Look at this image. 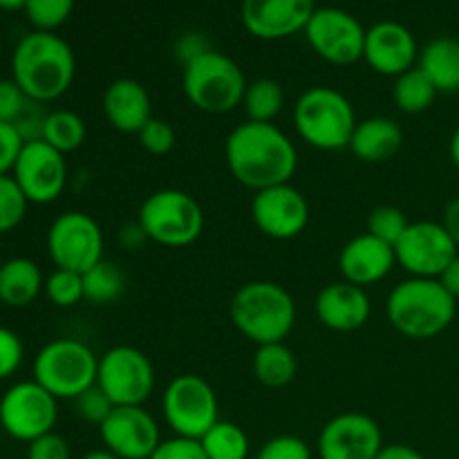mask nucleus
Returning a JSON list of instances; mask_svg holds the SVG:
<instances>
[{
	"instance_id": "4c0bfd02",
	"label": "nucleus",
	"mask_w": 459,
	"mask_h": 459,
	"mask_svg": "<svg viewBox=\"0 0 459 459\" xmlns=\"http://www.w3.org/2000/svg\"><path fill=\"white\" fill-rule=\"evenodd\" d=\"M74 411L76 415L83 421L94 426H101L106 421V417L115 411V403L106 397L101 388L97 384L92 388H88L85 393H81L79 397L74 399Z\"/></svg>"
},
{
	"instance_id": "f3484780",
	"label": "nucleus",
	"mask_w": 459,
	"mask_h": 459,
	"mask_svg": "<svg viewBox=\"0 0 459 459\" xmlns=\"http://www.w3.org/2000/svg\"><path fill=\"white\" fill-rule=\"evenodd\" d=\"M99 437L119 459H151L161 444L160 424L143 406H117L99 426Z\"/></svg>"
},
{
	"instance_id": "7c9ffc66",
	"label": "nucleus",
	"mask_w": 459,
	"mask_h": 459,
	"mask_svg": "<svg viewBox=\"0 0 459 459\" xmlns=\"http://www.w3.org/2000/svg\"><path fill=\"white\" fill-rule=\"evenodd\" d=\"M200 446L206 459H249L251 453L249 435L245 429L222 420L200 439Z\"/></svg>"
},
{
	"instance_id": "5701e85b",
	"label": "nucleus",
	"mask_w": 459,
	"mask_h": 459,
	"mask_svg": "<svg viewBox=\"0 0 459 459\" xmlns=\"http://www.w3.org/2000/svg\"><path fill=\"white\" fill-rule=\"evenodd\" d=\"M103 115L119 133L139 134L152 119V101L137 79H117L103 92Z\"/></svg>"
},
{
	"instance_id": "393cba45",
	"label": "nucleus",
	"mask_w": 459,
	"mask_h": 459,
	"mask_svg": "<svg viewBox=\"0 0 459 459\" xmlns=\"http://www.w3.org/2000/svg\"><path fill=\"white\" fill-rule=\"evenodd\" d=\"M45 290V278L31 258H9L0 264V303L7 307H27Z\"/></svg>"
},
{
	"instance_id": "2f4dec72",
	"label": "nucleus",
	"mask_w": 459,
	"mask_h": 459,
	"mask_svg": "<svg viewBox=\"0 0 459 459\" xmlns=\"http://www.w3.org/2000/svg\"><path fill=\"white\" fill-rule=\"evenodd\" d=\"M83 290L85 300H90L92 305H112L124 296L126 276L115 263L103 258L101 263L83 273Z\"/></svg>"
},
{
	"instance_id": "f8f14e48",
	"label": "nucleus",
	"mask_w": 459,
	"mask_h": 459,
	"mask_svg": "<svg viewBox=\"0 0 459 459\" xmlns=\"http://www.w3.org/2000/svg\"><path fill=\"white\" fill-rule=\"evenodd\" d=\"M48 254L56 269L85 273L103 260V231L83 211L61 213L48 229Z\"/></svg>"
},
{
	"instance_id": "423d86ee",
	"label": "nucleus",
	"mask_w": 459,
	"mask_h": 459,
	"mask_svg": "<svg viewBox=\"0 0 459 459\" xmlns=\"http://www.w3.org/2000/svg\"><path fill=\"white\" fill-rule=\"evenodd\" d=\"M182 85L193 108L206 115H227L242 106L249 83L231 56L211 49L184 65Z\"/></svg>"
},
{
	"instance_id": "9d476101",
	"label": "nucleus",
	"mask_w": 459,
	"mask_h": 459,
	"mask_svg": "<svg viewBox=\"0 0 459 459\" xmlns=\"http://www.w3.org/2000/svg\"><path fill=\"white\" fill-rule=\"evenodd\" d=\"M97 385L117 406H143L155 393V366L142 350L117 345L99 357Z\"/></svg>"
},
{
	"instance_id": "8fccbe9b",
	"label": "nucleus",
	"mask_w": 459,
	"mask_h": 459,
	"mask_svg": "<svg viewBox=\"0 0 459 459\" xmlns=\"http://www.w3.org/2000/svg\"><path fill=\"white\" fill-rule=\"evenodd\" d=\"M119 240L126 249L134 251V249H139V247H142V242L148 240V238H146V233L142 231V227H139V222H134V224H128L126 229H121Z\"/></svg>"
},
{
	"instance_id": "9b49d317",
	"label": "nucleus",
	"mask_w": 459,
	"mask_h": 459,
	"mask_svg": "<svg viewBox=\"0 0 459 459\" xmlns=\"http://www.w3.org/2000/svg\"><path fill=\"white\" fill-rule=\"evenodd\" d=\"M58 420V399L34 379L18 381L0 397V429L16 442H34L52 433Z\"/></svg>"
},
{
	"instance_id": "864d4df0",
	"label": "nucleus",
	"mask_w": 459,
	"mask_h": 459,
	"mask_svg": "<svg viewBox=\"0 0 459 459\" xmlns=\"http://www.w3.org/2000/svg\"><path fill=\"white\" fill-rule=\"evenodd\" d=\"M27 0H0V9L4 12H18V9H25Z\"/></svg>"
},
{
	"instance_id": "6ab92c4d",
	"label": "nucleus",
	"mask_w": 459,
	"mask_h": 459,
	"mask_svg": "<svg viewBox=\"0 0 459 459\" xmlns=\"http://www.w3.org/2000/svg\"><path fill=\"white\" fill-rule=\"evenodd\" d=\"M314 12V0H242L240 4L245 30L263 40H281L305 31Z\"/></svg>"
},
{
	"instance_id": "dca6fc26",
	"label": "nucleus",
	"mask_w": 459,
	"mask_h": 459,
	"mask_svg": "<svg viewBox=\"0 0 459 459\" xmlns=\"http://www.w3.org/2000/svg\"><path fill=\"white\" fill-rule=\"evenodd\" d=\"M251 218L258 231L272 240H291L307 229L309 204L290 184L263 188L251 200Z\"/></svg>"
},
{
	"instance_id": "c03bdc74",
	"label": "nucleus",
	"mask_w": 459,
	"mask_h": 459,
	"mask_svg": "<svg viewBox=\"0 0 459 459\" xmlns=\"http://www.w3.org/2000/svg\"><path fill=\"white\" fill-rule=\"evenodd\" d=\"M151 459H206V455L202 451L200 442H195V439L170 437L161 439V444L152 453Z\"/></svg>"
},
{
	"instance_id": "1a4fd4ad",
	"label": "nucleus",
	"mask_w": 459,
	"mask_h": 459,
	"mask_svg": "<svg viewBox=\"0 0 459 459\" xmlns=\"http://www.w3.org/2000/svg\"><path fill=\"white\" fill-rule=\"evenodd\" d=\"M161 415L175 437L200 442L220 421L218 394L200 375H178L161 394Z\"/></svg>"
},
{
	"instance_id": "a18cd8bd",
	"label": "nucleus",
	"mask_w": 459,
	"mask_h": 459,
	"mask_svg": "<svg viewBox=\"0 0 459 459\" xmlns=\"http://www.w3.org/2000/svg\"><path fill=\"white\" fill-rule=\"evenodd\" d=\"M206 52H211V48L209 40L202 34H184L182 39L178 40V45H175V54H178L179 61H182L184 65H188V63L195 61L197 56H202V54Z\"/></svg>"
},
{
	"instance_id": "20e7f679",
	"label": "nucleus",
	"mask_w": 459,
	"mask_h": 459,
	"mask_svg": "<svg viewBox=\"0 0 459 459\" xmlns=\"http://www.w3.org/2000/svg\"><path fill=\"white\" fill-rule=\"evenodd\" d=\"M229 316L236 330L255 345L282 343L294 330L296 303L278 282L251 281L233 294Z\"/></svg>"
},
{
	"instance_id": "cd10ccee",
	"label": "nucleus",
	"mask_w": 459,
	"mask_h": 459,
	"mask_svg": "<svg viewBox=\"0 0 459 459\" xmlns=\"http://www.w3.org/2000/svg\"><path fill=\"white\" fill-rule=\"evenodd\" d=\"M285 88L276 79H255L247 85L242 108L247 112V121H258V124H273L285 110Z\"/></svg>"
},
{
	"instance_id": "f257e3e1",
	"label": "nucleus",
	"mask_w": 459,
	"mask_h": 459,
	"mask_svg": "<svg viewBox=\"0 0 459 459\" xmlns=\"http://www.w3.org/2000/svg\"><path fill=\"white\" fill-rule=\"evenodd\" d=\"M229 173L254 193L290 184L299 169L294 142L276 124L245 121L229 133L224 143Z\"/></svg>"
},
{
	"instance_id": "f03ea898",
	"label": "nucleus",
	"mask_w": 459,
	"mask_h": 459,
	"mask_svg": "<svg viewBox=\"0 0 459 459\" xmlns=\"http://www.w3.org/2000/svg\"><path fill=\"white\" fill-rule=\"evenodd\" d=\"M76 58L70 45L54 31L22 36L12 54V79L34 103L61 99L74 83Z\"/></svg>"
},
{
	"instance_id": "bb28decb",
	"label": "nucleus",
	"mask_w": 459,
	"mask_h": 459,
	"mask_svg": "<svg viewBox=\"0 0 459 459\" xmlns=\"http://www.w3.org/2000/svg\"><path fill=\"white\" fill-rule=\"evenodd\" d=\"M254 375L264 388H285L299 375V361L291 348L282 343L258 345L254 354Z\"/></svg>"
},
{
	"instance_id": "c85d7f7f",
	"label": "nucleus",
	"mask_w": 459,
	"mask_h": 459,
	"mask_svg": "<svg viewBox=\"0 0 459 459\" xmlns=\"http://www.w3.org/2000/svg\"><path fill=\"white\" fill-rule=\"evenodd\" d=\"M85 137H88V126L76 112L54 110L43 117L40 139L63 155L79 151L85 143Z\"/></svg>"
},
{
	"instance_id": "0eeeda50",
	"label": "nucleus",
	"mask_w": 459,
	"mask_h": 459,
	"mask_svg": "<svg viewBox=\"0 0 459 459\" xmlns=\"http://www.w3.org/2000/svg\"><path fill=\"white\" fill-rule=\"evenodd\" d=\"M137 222L151 242L169 249L188 247L204 231V211L197 200L178 188L151 193L139 206Z\"/></svg>"
},
{
	"instance_id": "7ed1b4c3",
	"label": "nucleus",
	"mask_w": 459,
	"mask_h": 459,
	"mask_svg": "<svg viewBox=\"0 0 459 459\" xmlns=\"http://www.w3.org/2000/svg\"><path fill=\"white\" fill-rule=\"evenodd\" d=\"M457 314V300L437 278L402 281L385 300V316L402 336L429 341L451 327Z\"/></svg>"
},
{
	"instance_id": "603ef678",
	"label": "nucleus",
	"mask_w": 459,
	"mask_h": 459,
	"mask_svg": "<svg viewBox=\"0 0 459 459\" xmlns=\"http://www.w3.org/2000/svg\"><path fill=\"white\" fill-rule=\"evenodd\" d=\"M79 459H119L117 455H112L108 448H97V451H90L85 455H81Z\"/></svg>"
},
{
	"instance_id": "4468645a",
	"label": "nucleus",
	"mask_w": 459,
	"mask_h": 459,
	"mask_svg": "<svg viewBox=\"0 0 459 459\" xmlns=\"http://www.w3.org/2000/svg\"><path fill=\"white\" fill-rule=\"evenodd\" d=\"M459 249L442 222H411L394 245V258L411 278H439Z\"/></svg>"
},
{
	"instance_id": "f704fd0d",
	"label": "nucleus",
	"mask_w": 459,
	"mask_h": 459,
	"mask_svg": "<svg viewBox=\"0 0 459 459\" xmlns=\"http://www.w3.org/2000/svg\"><path fill=\"white\" fill-rule=\"evenodd\" d=\"M27 206L30 202L16 179L12 175H3L0 178V236L13 231L25 220Z\"/></svg>"
},
{
	"instance_id": "6e6552de",
	"label": "nucleus",
	"mask_w": 459,
	"mask_h": 459,
	"mask_svg": "<svg viewBox=\"0 0 459 459\" xmlns=\"http://www.w3.org/2000/svg\"><path fill=\"white\" fill-rule=\"evenodd\" d=\"M99 357L79 339H54L34 359V381L56 399L74 402L97 384Z\"/></svg>"
},
{
	"instance_id": "c756f323",
	"label": "nucleus",
	"mask_w": 459,
	"mask_h": 459,
	"mask_svg": "<svg viewBox=\"0 0 459 459\" xmlns=\"http://www.w3.org/2000/svg\"><path fill=\"white\" fill-rule=\"evenodd\" d=\"M437 94V88L430 83L429 76H426L417 65L394 79L393 99L394 103H397L399 110L406 112V115H420V112H426L435 103Z\"/></svg>"
},
{
	"instance_id": "72a5a7b5",
	"label": "nucleus",
	"mask_w": 459,
	"mask_h": 459,
	"mask_svg": "<svg viewBox=\"0 0 459 459\" xmlns=\"http://www.w3.org/2000/svg\"><path fill=\"white\" fill-rule=\"evenodd\" d=\"M74 0H27V21L36 31H56L72 16Z\"/></svg>"
},
{
	"instance_id": "ddd939ff",
	"label": "nucleus",
	"mask_w": 459,
	"mask_h": 459,
	"mask_svg": "<svg viewBox=\"0 0 459 459\" xmlns=\"http://www.w3.org/2000/svg\"><path fill=\"white\" fill-rule=\"evenodd\" d=\"M366 31L352 13L339 7H316L305 27L309 48L332 65H352L361 61Z\"/></svg>"
},
{
	"instance_id": "e433bc0d",
	"label": "nucleus",
	"mask_w": 459,
	"mask_h": 459,
	"mask_svg": "<svg viewBox=\"0 0 459 459\" xmlns=\"http://www.w3.org/2000/svg\"><path fill=\"white\" fill-rule=\"evenodd\" d=\"M137 139L139 143H142L143 151L151 152V155L161 157L169 155V152L173 151L175 143H178V133H175V128L166 119L152 117V119L143 126L142 133L137 134Z\"/></svg>"
},
{
	"instance_id": "aec40b11",
	"label": "nucleus",
	"mask_w": 459,
	"mask_h": 459,
	"mask_svg": "<svg viewBox=\"0 0 459 459\" xmlns=\"http://www.w3.org/2000/svg\"><path fill=\"white\" fill-rule=\"evenodd\" d=\"M420 58V48L406 25L397 21H381L366 31L363 61L384 76H402L412 70Z\"/></svg>"
},
{
	"instance_id": "ea45409f",
	"label": "nucleus",
	"mask_w": 459,
	"mask_h": 459,
	"mask_svg": "<svg viewBox=\"0 0 459 459\" xmlns=\"http://www.w3.org/2000/svg\"><path fill=\"white\" fill-rule=\"evenodd\" d=\"M27 103H30V99L16 81L0 79V121L3 124L16 126L25 117Z\"/></svg>"
},
{
	"instance_id": "473e14b6",
	"label": "nucleus",
	"mask_w": 459,
	"mask_h": 459,
	"mask_svg": "<svg viewBox=\"0 0 459 459\" xmlns=\"http://www.w3.org/2000/svg\"><path fill=\"white\" fill-rule=\"evenodd\" d=\"M43 291L56 307H74L81 300H85L83 273L67 272V269H54L45 278Z\"/></svg>"
},
{
	"instance_id": "b1692460",
	"label": "nucleus",
	"mask_w": 459,
	"mask_h": 459,
	"mask_svg": "<svg viewBox=\"0 0 459 459\" xmlns=\"http://www.w3.org/2000/svg\"><path fill=\"white\" fill-rule=\"evenodd\" d=\"M403 143V133L390 117H370L359 121L350 139V151L366 164H384L393 160Z\"/></svg>"
},
{
	"instance_id": "a211bd4d",
	"label": "nucleus",
	"mask_w": 459,
	"mask_h": 459,
	"mask_svg": "<svg viewBox=\"0 0 459 459\" xmlns=\"http://www.w3.org/2000/svg\"><path fill=\"white\" fill-rule=\"evenodd\" d=\"M384 446L379 424L363 412H341L318 435L321 459H377Z\"/></svg>"
},
{
	"instance_id": "39448f33",
	"label": "nucleus",
	"mask_w": 459,
	"mask_h": 459,
	"mask_svg": "<svg viewBox=\"0 0 459 459\" xmlns=\"http://www.w3.org/2000/svg\"><path fill=\"white\" fill-rule=\"evenodd\" d=\"M291 119L296 133L307 146L327 152L348 148L359 124L350 99L330 85L305 90L296 101Z\"/></svg>"
},
{
	"instance_id": "79ce46f5",
	"label": "nucleus",
	"mask_w": 459,
	"mask_h": 459,
	"mask_svg": "<svg viewBox=\"0 0 459 459\" xmlns=\"http://www.w3.org/2000/svg\"><path fill=\"white\" fill-rule=\"evenodd\" d=\"M22 146H25V137L18 130V126L0 121V178L12 175Z\"/></svg>"
},
{
	"instance_id": "2eb2a0df",
	"label": "nucleus",
	"mask_w": 459,
	"mask_h": 459,
	"mask_svg": "<svg viewBox=\"0 0 459 459\" xmlns=\"http://www.w3.org/2000/svg\"><path fill=\"white\" fill-rule=\"evenodd\" d=\"M12 178L30 204H52L67 186L65 155L43 139H30L18 155Z\"/></svg>"
},
{
	"instance_id": "a19ab883",
	"label": "nucleus",
	"mask_w": 459,
	"mask_h": 459,
	"mask_svg": "<svg viewBox=\"0 0 459 459\" xmlns=\"http://www.w3.org/2000/svg\"><path fill=\"white\" fill-rule=\"evenodd\" d=\"M22 359H25V345H22L21 336L9 327L0 325V381L16 375Z\"/></svg>"
},
{
	"instance_id": "c9c22d12",
	"label": "nucleus",
	"mask_w": 459,
	"mask_h": 459,
	"mask_svg": "<svg viewBox=\"0 0 459 459\" xmlns=\"http://www.w3.org/2000/svg\"><path fill=\"white\" fill-rule=\"evenodd\" d=\"M408 218L403 215L402 209H397V206H390V204H384V206H377V209L370 211V215H368V231L370 236L379 238V240L388 242V245H397L399 238L403 236V231L408 229Z\"/></svg>"
},
{
	"instance_id": "49530a36",
	"label": "nucleus",
	"mask_w": 459,
	"mask_h": 459,
	"mask_svg": "<svg viewBox=\"0 0 459 459\" xmlns=\"http://www.w3.org/2000/svg\"><path fill=\"white\" fill-rule=\"evenodd\" d=\"M442 224L459 249V197H453V200L446 204V209H444V215H442Z\"/></svg>"
},
{
	"instance_id": "412c9836",
	"label": "nucleus",
	"mask_w": 459,
	"mask_h": 459,
	"mask_svg": "<svg viewBox=\"0 0 459 459\" xmlns=\"http://www.w3.org/2000/svg\"><path fill=\"white\" fill-rule=\"evenodd\" d=\"M318 323L332 332L361 330L372 312L370 296L359 285L348 281L330 282L323 287L314 303Z\"/></svg>"
},
{
	"instance_id": "09e8293b",
	"label": "nucleus",
	"mask_w": 459,
	"mask_h": 459,
	"mask_svg": "<svg viewBox=\"0 0 459 459\" xmlns=\"http://www.w3.org/2000/svg\"><path fill=\"white\" fill-rule=\"evenodd\" d=\"M437 281L446 287V291L453 296V299L455 300L459 299V254L451 260V264L444 269V273L437 278Z\"/></svg>"
},
{
	"instance_id": "de8ad7c7",
	"label": "nucleus",
	"mask_w": 459,
	"mask_h": 459,
	"mask_svg": "<svg viewBox=\"0 0 459 459\" xmlns=\"http://www.w3.org/2000/svg\"><path fill=\"white\" fill-rule=\"evenodd\" d=\"M377 459H429L421 451L408 446V444H388L381 448L379 457Z\"/></svg>"
},
{
	"instance_id": "37998d69",
	"label": "nucleus",
	"mask_w": 459,
	"mask_h": 459,
	"mask_svg": "<svg viewBox=\"0 0 459 459\" xmlns=\"http://www.w3.org/2000/svg\"><path fill=\"white\" fill-rule=\"evenodd\" d=\"M27 459H72V448L63 435L52 430L27 444Z\"/></svg>"
},
{
	"instance_id": "4be33fe9",
	"label": "nucleus",
	"mask_w": 459,
	"mask_h": 459,
	"mask_svg": "<svg viewBox=\"0 0 459 459\" xmlns=\"http://www.w3.org/2000/svg\"><path fill=\"white\" fill-rule=\"evenodd\" d=\"M394 264H397L394 247L370 233L352 238L339 254V269L343 281L363 290L384 281L393 272Z\"/></svg>"
},
{
	"instance_id": "a878e982",
	"label": "nucleus",
	"mask_w": 459,
	"mask_h": 459,
	"mask_svg": "<svg viewBox=\"0 0 459 459\" xmlns=\"http://www.w3.org/2000/svg\"><path fill=\"white\" fill-rule=\"evenodd\" d=\"M417 67L429 76L437 92H459V40L451 36L433 39L420 52Z\"/></svg>"
},
{
	"instance_id": "58836bf2",
	"label": "nucleus",
	"mask_w": 459,
	"mask_h": 459,
	"mask_svg": "<svg viewBox=\"0 0 459 459\" xmlns=\"http://www.w3.org/2000/svg\"><path fill=\"white\" fill-rule=\"evenodd\" d=\"M312 448L296 435H278L264 442L254 459H312Z\"/></svg>"
},
{
	"instance_id": "3c124183",
	"label": "nucleus",
	"mask_w": 459,
	"mask_h": 459,
	"mask_svg": "<svg viewBox=\"0 0 459 459\" xmlns=\"http://www.w3.org/2000/svg\"><path fill=\"white\" fill-rule=\"evenodd\" d=\"M448 155H451V161L455 164V169L459 170V126L453 130L451 143H448Z\"/></svg>"
}]
</instances>
